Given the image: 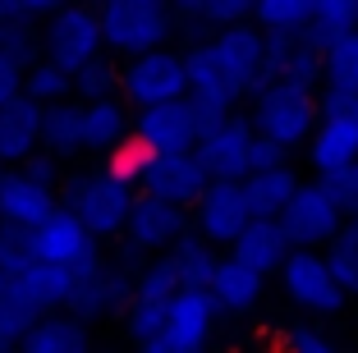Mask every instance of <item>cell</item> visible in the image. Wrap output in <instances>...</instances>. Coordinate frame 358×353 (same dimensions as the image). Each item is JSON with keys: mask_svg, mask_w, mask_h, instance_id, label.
I'll list each match as a JSON object with an SVG mask.
<instances>
[{"mask_svg": "<svg viewBox=\"0 0 358 353\" xmlns=\"http://www.w3.org/2000/svg\"><path fill=\"white\" fill-rule=\"evenodd\" d=\"M60 207L74 211L92 239H115V234H124L129 211H134V184H120L110 170L74 175V179H64Z\"/></svg>", "mask_w": 358, "mask_h": 353, "instance_id": "6da1fadb", "label": "cell"}, {"mask_svg": "<svg viewBox=\"0 0 358 353\" xmlns=\"http://www.w3.org/2000/svg\"><path fill=\"white\" fill-rule=\"evenodd\" d=\"M317 92L313 87H299V83H271L253 96V134L257 138H271L280 143L285 152L299 143H308L317 129Z\"/></svg>", "mask_w": 358, "mask_h": 353, "instance_id": "7a4b0ae2", "label": "cell"}, {"mask_svg": "<svg viewBox=\"0 0 358 353\" xmlns=\"http://www.w3.org/2000/svg\"><path fill=\"white\" fill-rule=\"evenodd\" d=\"M101 37L115 55H143L157 51L170 37L175 19H170L166 0H101Z\"/></svg>", "mask_w": 358, "mask_h": 353, "instance_id": "3957f363", "label": "cell"}, {"mask_svg": "<svg viewBox=\"0 0 358 353\" xmlns=\"http://www.w3.org/2000/svg\"><path fill=\"white\" fill-rule=\"evenodd\" d=\"M106 46L101 37V14L83 0H64L55 14H46V32H42V55L55 60L60 69H83L87 60H96Z\"/></svg>", "mask_w": 358, "mask_h": 353, "instance_id": "277c9868", "label": "cell"}, {"mask_svg": "<svg viewBox=\"0 0 358 353\" xmlns=\"http://www.w3.org/2000/svg\"><path fill=\"white\" fill-rule=\"evenodd\" d=\"M28 243H32V261H51V266H64L74 275H83L101 261L96 239L69 207H55L37 229H28Z\"/></svg>", "mask_w": 358, "mask_h": 353, "instance_id": "5b68a950", "label": "cell"}, {"mask_svg": "<svg viewBox=\"0 0 358 353\" xmlns=\"http://www.w3.org/2000/svg\"><path fill=\"white\" fill-rule=\"evenodd\" d=\"M120 87H124V101L129 106H161V101H179L189 96V73H184V55L166 51H143L120 69Z\"/></svg>", "mask_w": 358, "mask_h": 353, "instance_id": "8992f818", "label": "cell"}, {"mask_svg": "<svg viewBox=\"0 0 358 353\" xmlns=\"http://www.w3.org/2000/svg\"><path fill=\"white\" fill-rule=\"evenodd\" d=\"M280 284L285 294L308 312H322V317H336L340 308L349 303V294L340 289V280L331 275L327 252L322 248H294L280 266Z\"/></svg>", "mask_w": 358, "mask_h": 353, "instance_id": "52a82bcc", "label": "cell"}, {"mask_svg": "<svg viewBox=\"0 0 358 353\" xmlns=\"http://www.w3.org/2000/svg\"><path fill=\"white\" fill-rule=\"evenodd\" d=\"M134 280L138 275H129V266H106V261H96L92 271H83V275H74V294H69V317H78L83 326L101 322V317H124L129 303H134Z\"/></svg>", "mask_w": 358, "mask_h": 353, "instance_id": "ba28073f", "label": "cell"}, {"mask_svg": "<svg viewBox=\"0 0 358 353\" xmlns=\"http://www.w3.org/2000/svg\"><path fill=\"white\" fill-rule=\"evenodd\" d=\"M275 220H280L285 239L294 243V248H327L340 229H345V211L327 198L322 184H299V193L289 198V207Z\"/></svg>", "mask_w": 358, "mask_h": 353, "instance_id": "9c48e42d", "label": "cell"}, {"mask_svg": "<svg viewBox=\"0 0 358 353\" xmlns=\"http://www.w3.org/2000/svg\"><path fill=\"white\" fill-rule=\"evenodd\" d=\"M193 229H198L207 243H234L239 239V229L253 220V211H248V202H243V188L234 184V179H211L207 188H202V198L193 202Z\"/></svg>", "mask_w": 358, "mask_h": 353, "instance_id": "30bf717a", "label": "cell"}, {"mask_svg": "<svg viewBox=\"0 0 358 353\" xmlns=\"http://www.w3.org/2000/svg\"><path fill=\"white\" fill-rule=\"evenodd\" d=\"M253 138H257L253 124L239 120V115H230V120L211 124L207 134L198 138L193 156H198V166L207 170V179H234V184H239V179L248 175V147H253Z\"/></svg>", "mask_w": 358, "mask_h": 353, "instance_id": "8fae6325", "label": "cell"}, {"mask_svg": "<svg viewBox=\"0 0 358 353\" xmlns=\"http://www.w3.org/2000/svg\"><path fill=\"white\" fill-rule=\"evenodd\" d=\"M134 134L152 147V152H193L202 138L198 115H193L189 96L179 101H161V106H143L134 120Z\"/></svg>", "mask_w": 358, "mask_h": 353, "instance_id": "7c38bea8", "label": "cell"}, {"mask_svg": "<svg viewBox=\"0 0 358 353\" xmlns=\"http://www.w3.org/2000/svg\"><path fill=\"white\" fill-rule=\"evenodd\" d=\"M189 229V211L175 207L166 198H134V211H129V225H124V239H129V252H161Z\"/></svg>", "mask_w": 358, "mask_h": 353, "instance_id": "4fadbf2b", "label": "cell"}, {"mask_svg": "<svg viewBox=\"0 0 358 353\" xmlns=\"http://www.w3.org/2000/svg\"><path fill=\"white\" fill-rule=\"evenodd\" d=\"M207 184L211 179H207V170L198 166L193 152H157L152 166H148V175H143V193L166 198V202H175V207H184V211L202 198Z\"/></svg>", "mask_w": 358, "mask_h": 353, "instance_id": "5bb4252c", "label": "cell"}, {"mask_svg": "<svg viewBox=\"0 0 358 353\" xmlns=\"http://www.w3.org/2000/svg\"><path fill=\"white\" fill-rule=\"evenodd\" d=\"M211 46H216V60H221L225 83H230L239 96H253L257 69H262V28H253V23L216 28Z\"/></svg>", "mask_w": 358, "mask_h": 353, "instance_id": "9a60e30c", "label": "cell"}, {"mask_svg": "<svg viewBox=\"0 0 358 353\" xmlns=\"http://www.w3.org/2000/svg\"><path fill=\"white\" fill-rule=\"evenodd\" d=\"M216 317H221V308H216L211 289H179L166 312V335L184 353H202L211 331H216Z\"/></svg>", "mask_w": 358, "mask_h": 353, "instance_id": "2e32d148", "label": "cell"}, {"mask_svg": "<svg viewBox=\"0 0 358 353\" xmlns=\"http://www.w3.org/2000/svg\"><path fill=\"white\" fill-rule=\"evenodd\" d=\"M55 207H60V198H55L51 184H32L23 170H5V179H0V225L37 229Z\"/></svg>", "mask_w": 358, "mask_h": 353, "instance_id": "e0dca14e", "label": "cell"}, {"mask_svg": "<svg viewBox=\"0 0 358 353\" xmlns=\"http://www.w3.org/2000/svg\"><path fill=\"white\" fill-rule=\"evenodd\" d=\"M10 294H19L28 308H37L42 317L69 308V294H74V271L51 266V261H28L10 280Z\"/></svg>", "mask_w": 358, "mask_h": 353, "instance_id": "ac0fdd59", "label": "cell"}, {"mask_svg": "<svg viewBox=\"0 0 358 353\" xmlns=\"http://www.w3.org/2000/svg\"><path fill=\"white\" fill-rule=\"evenodd\" d=\"M289 252H294V243L285 239L280 220H257V216L248 220V225L239 229V239L230 243V257H239L243 266L262 271V275H271V271H280Z\"/></svg>", "mask_w": 358, "mask_h": 353, "instance_id": "d6986e66", "label": "cell"}, {"mask_svg": "<svg viewBox=\"0 0 358 353\" xmlns=\"http://www.w3.org/2000/svg\"><path fill=\"white\" fill-rule=\"evenodd\" d=\"M42 147V101L19 96L0 110V166H19Z\"/></svg>", "mask_w": 358, "mask_h": 353, "instance_id": "ffe728a7", "label": "cell"}, {"mask_svg": "<svg viewBox=\"0 0 358 353\" xmlns=\"http://www.w3.org/2000/svg\"><path fill=\"white\" fill-rule=\"evenodd\" d=\"M308 161L317 166V175L358 161V124L349 120V115H327V120H317L313 138H308Z\"/></svg>", "mask_w": 358, "mask_h": 353, "instance_id": "44dd1931", "label": "cell"}, {"mask_svg": "<svg viewBox=\"0 0 358 353\" xmlns=\"http://www.w3.org/2000/svg\"><path fill=\"white\" fill-rule=\"evenodd\" d=\"M134 134V120H129V101L120 96H96L83 101V152H110L124 138Z\"/></svg>", "mask_w": 358, "mask_h": 353, "instance_id": "7402d4cb", "label": "cell"}, {"mask_svg": "<svg viewBox=\"0 0 358 353\" xmlns=\"http://www.w3.org/2000/svg\"><path fill=\"white\" fill-rule=\"evenodd\" d=\"M239 188H243V202H248V211H253L257 220H275L285 207H289V198L299 193V175L289 166L253 170V175L239 179Z\"/></svg>", "mask_w": 358, "mask_h": 353, "instance_id": "603a6c76", "label": "cell"}, {"mask_svg": "<svg viewBox=\"0 0 358 353\" xmlns=\"http://www.w3.org/2000/svg\"><path fill=\"white\" fill-rule=\"evenodd\" d=\"M262 284H266V275L243 266L239 257H221V266L211 275V294H216L221 312H253L262 303Z\"/></svg>", "mask_w": 358, "mask_h": 353, "instance_id": "cb8c5ba5", "label": "cell"}, {"mask_svg": "<svg viewBox=\"0 0 358 353\" xmlns=\"http://www.w3.org/2000/svg\"><path fill=\"white\" fill-rule=\"evenodd\" d=\"M166 261L175 266L179 289H211V275H216V266H221L216 243H207L198 229H193V234L184 229V234L166 248Z\"/></svg>", "mask_w": 358, "mask_h": 353, "instance_id": "d4e9b609", "label": "cell"}, {"mask_svg": "<svg viewBox=\"0 0 358 353\" xmlns=\"http://www.w3.org/2000/svg\"><path fill=\"white\" fill-rule=\"evenodd\" d=\"M42 152H51L55 161L83 152V101H51L42 106Z\"/></svg>", "mask_w": 358, "mask_h": 353, "instance_id": "484cf974", "label": "cell"}, {"mask_svg": "<svg viewBox=\"0 0 358 353\" xmlns=\"http://www.w3.org/2000/svg\"><path fill=\"white\" fill-rule=\"evenodd\" d=\"M14 353H87V326L69 312H51L23 335Z\"/></svg>", "mask_w": 358, "mask_h": 353, "instance_id": "4316f807", "label": "cell"}, {"mask_svg": "<svg viewBox=\"0 0 358 353\" xmlns=\"http://www.w3.org/2000/svg\"><path fill=\"white\" fill-rule=\"evenodd\" d=\"M354 28H358V0H317L303 37L327 51L336 37H345V32H354Z\"/></svg>", "mask_w": 358, "mask_h": 353, "instance_id": "83f0119b", "label": "cell"}, {"mask_svg": "<svg viewBox=\"0 0 358 353\" xmlns=\"http://www.w3.org/2000/svg\"><path fill=\"white\" fill-rule=\"evenodd\" d=\"M322 87H336V92H358V28L336 37V42L322 51Z\"/></svg>", "mask_w": 358, "mask_h": 353, "instance_id": "f1b7e54d", "label": "cell"}, {"mask_svg": "<svg viewBox=\"0 0 358 353\" xmlns=\"http://www.w3.org/2000/svg\"><path fill=\"white\" fill-rule=\"evenodd\" d=\"M184 73H189V92H234V87L225 83L221 60H216V46L211 42H193L189 51H184Z\"/></svg>", "mask_w": 358, "mask_h": 353, "instance_id": "f546056e", "label": "cell"}, {"mask_svg": "<svg viewBox=\"0 0 358 353\" xmlns=\"http://www.w3.org/2000/svg\"><path fill=\"white\" fill-rule=\"evenodd\" d=\"M74 92V73L69 69H60L55 60H37L28 73H23V96H32V101H42V106H51V101H64V96Z\"/></svg>", "mask_w": 358, "mask_h": 353, "instance_id": "4dcf8cb0", "label": "cell"}, {"mask_svg": "<svg viewBox=\"0 0 358 353\" xmlns=\"http://www.w3.org/2000/svg\"><path fill=\"white\" fill-rule=\"evenodd\" d=\"M0 60L32 69L42 60V37L32 32V19H0Z\"/></svg>", "mask_w": 358, "mask_h": 353, "instance_id": "1f68e13d", "label": "cell"}, {"mask_svg": "<svg viewBox=\"0 0 358 353\" xmlns=\"http://www.w3.org/2000/svg\"><path fill=\"white\" fill-rule=\"evenodd\" d=\"M317 0H257L253 19L262 32H303Z\"/></svg>", "mask_w": 358, "mask_h": 353, "instance_id": "d6a6232c", "label": "cell"}, {"mask_svg": "<svg viewBox=\"0 0 358 353\" xmlns=\"http://www.w3.org/2000/svg\"><path fill=\"white\" fill-rule=\"evenodd\" d=\"M152 156H157V152H152L143 138L129 134L120 147H110V152H106V170H110L120 184H143V175H148V166H152Z\"/></svg>", "mask_w": 358, "mask_h": 353, "instance_id": "836d02e7", "label": "cell"}, {"mask_svg": "<svg viewBox=\"0 0 358 353\" xmlns=\"http://www.w3.org/2000/svg\"><path fill=\"white\" fill-rule=\"evenodd\" d=\"M37 322H42V312L28 308L19 294L5 289V298H0V353H14L23 344V335H28Z\"/></svg>", "mask_w": 358, "mask_h": 353, "instance_id": "e575fe53", "label": "cell"}, {"mask_svg": "<svg viewBox=\"0 0 358 353\" xmlns=\"http://www.w3.org/2000/svg\"><path fill=\"white\" fill-rule=\"evenodd\" d=\"M120 87V69L106 55H96V60H87L83 69H74V96L78 101H96V96H115Z\"/></svg>", "mask_w": 358, "mask_h": 353, "instance_id": "d590c367", "label": "cell"}, {"mask_svg": "<svg viewBox=\"0 0 358 353\" xmlns=\"http://www.w3.org/2000/svg\"><path fill=\"white\" fill-rule=\"evenodd\" d=\"M179 294V275H175V266H170L166 257H157L143 275L134 280V298L138 303H170Z\"/></svg>", "mask_w": 358, "mask_h": 353, "instance_id": "8d00e7d4", "label": "cell"}, {"mask_svg": "<svg viewBox=\"0 0 358 353\" xmlns=\"http://www.w3.org/2000/svg\"><path fill=\"white\" fill-rule=\"evenodd\" d=\"M280 83H299V87H317L322 83V46H313L303 32L294 37V51H289V64H285Z\"/></svg>", "mask_w": 358, "mask_h": 353, "instance_id": "74e56055", "label": "cell"}, {"mask_svg": "<svg viewBox=\"0 0 358 353\" xmlns=\"http://www.w3.org/2000/svg\"><path fill=\"white\" fill-rule=\"evenodd\" d=\"M327 266H331V275L340 280V289L358 294V243L349 239V229H340L336 239L327 243Z\"/></svg>", "mask_w": 358, "mask_h": 353, "instance_id": "f35d334b", "label": "cell"}, {"mask_svg": "<svg viewBox=\"0 0 358 353\" xmlns=\"http://www.w3.org/2000/svg\"><path fill=\"white\" fill-rule=\"evenodd\" d=\"M166 312H170V303H129V312H124V335L134 344H148L152 335H161L166 331Z\"/></svg>", "mask_w": 358, "mask_h": 353, "instance_id": "ab89813d", "label": "cell"}, {"mask_svg": "<svg viewBox=\"0 0 358 353\" xmlns=\"http://www.w3.org/2000/svg\"><path fill=\"white\" fill-rule=\"evenodd\" d=\"M317 184L327 188V198L345 211V220L358 216V161H349V166H340V170H327V175H317Z\"/></svg>", "mask_w": 358, "mask_h": 353, "instance_id": "60d3db41", "label": "cell"}, {"mask_svg": "<svg viewBox=\"0 0 358 353\" xmlns=\"http://www.w3.org/2000/svg\"><path fill=\"white\" fill-rule=\"evenodd\" d=\"M28 261H32L28 229H19V225H0V271H5V280H14V275H19Z\"/></svg>", "mask_w": 358, "mask_h": 353, "instance_id": "b9f144b4", "label": "cell"}, {"mask_svg": "<svg viewBox=\"0 0 358 353\" xmlns=\"http://www.w3.org/2000/svg\"><path fill=\"white\" fill-rule=\"evenodd\" d=\"M257 0H207V10H202V23L207 28H230V23H248Z\"/></svg>", "mask_w": 358, "mask_h": 353, "instance_id": "7bdbcfd3", "label": "cell"}, {"mask_svg": "<svg viewBox=\"0 0 358 353\" xmlns=\"http://www.w3.org/2000/svg\"><path fill=\"white\" fill-rule=\"evenodd\" d=\"M285 353H340L317 326H289L285 331Z\"/></svg>", "mask_w": 358, "mask_h": 353, "instance_id": "ee69618b", "label": "cell"}, {"mask_svg": "<svg viewBox=\"0 0 358 353\" xmlns=\"http://www.w3.org/2000/svg\"><path fill=\"white\" fill-rule=\"evenodd\" d=\"M19 170L32 179V184H51V188L60 184V161H55L51 152H42V147H37L32 156H23V161H19Z\"/></svg>", "mask_w": 358, "mask_h": 353, "instance_id": "f6af8a7d", "label": "cell"}, {"mask_svg": "<svg viewBox=\"0 0 358 353\" xmlns=\"http://www.w3.org/2000/svg\"><path fill=\"white\" fill-rule=\"evenodd\" d=\"M64 0H0V19H46Z\"/></svg>", "mask_w": 358, "mask_h": 353, "instance_id": "bcb514c9", "label": "cell"}, {"mask_svg": "<svg viewBox=\"0 0 358 353\" xmlns=\"http://www.w3.org/2000/svg\"><path fill=\"white\" fill-rule=\"evenodd\" d=\"M285 166V147L271 143V138H253V147H248V175L253 170H275Z\"/></svg>", "mask_w": 358, "mask_h": 353, "instance_id": "7dc6e473", "label": "cell"}, {"mask_svg": "<svg viewBox=\"0 0 358 353\" xmlns=\"http://www.w3.org/2000/svg\"><path fill=\"white\" fill-rule=\"evenodd\" d=\"M23 73H28V69H19V64H10V60H0V110L23 96Z\"/></svg>", "mask_w": 358, "mask_h": 353, "instance_id": "c3c4849f", "label": "cell"}, {"mask_svg": "<svg viewBox=\"0 0 358 353\" xmlns=\"http://www.w3.org/2000/svg\"><path fill=\"white\" fill-rule=\"evenodd\" d=\"M166 5H170V19H175L179 28H207V23H202L207 0H166Z\"/></svg>", "mask_w": 358, "mask_h": 353, "instance_id": "681fc988", "label": "cell"}, {"mask_svg": "<svg viewBox=\"0 0 358 353\" xmlns=\"http://www.w3.org/2000/svg\"><path fill=\"white\" fill-rule=\"evenodd\" d=\"M138 353H184V349H179V344L170 340L166 331H161V335H152L148 344H138Z\"/></svg>", "mask_w": 358, "mask_h": 353, "instance_id": "f907efd6", "label": "cell"}, {"mask_svg": "<svg viewBox=\"0 0 358 353\" xmlns=\"http://www.w3.org/2000/svg\"><path fill=\"white\" fill-rule=\"evenodd\" d=\"M345 229H349V239L358 243V216H349V220H345Z\"/></svg>", "mask_w": 358, "mask_h": 353, "instance_id": "816d5d0a", "label": "cell"}, {"mask_svg": "<svg viewBox=\"0 0 358 353\" xmlns=\"http://www.w3.org/2000/svg\"><path fill=\"white\" fill-rule=\"evenodd\" d=\"M345 115H349V120L358 124V92H354V101H349V110H345Z\"/></svg>", "mask_w": 358, "mask_h": 353, "instance_id": "f5cc1de1", "label": "cell"}, {"mask_svg": "<svg viewBox=\"0 0 358 353\" xmlns=\"http://www.w3.org/2000/svg\"><path fill=\"white\" fill-rule=\"evenodd\" d=\"M5 289H10V280H5V275H0V298H5Z\"/></svg>", "mask_w": 358, "mask_h": 353, "instance_id": "db71d44e", "label": "cell"}, {"mask_svg": "<svg viewBox=\"0 0 358 353\" xmlns=\"http://www.w3.org/2000/svg\"><path fill=\"white\" fill-rule=\"evenodd\" d=\"M87 353H106V349H87Z\"/></svg>", "mask_w": 358, "mask_h": 353, "instance_id": "11a10c76", "label": "cell"}, {"mask_svg": "<svg viewBox=\"0 0 358 353\" xmlns=\"http://www.w3.org/2000/svg\"><path fill=\"white\" fill-rule=\"evenodd\" d=\"M0 179H5V170H0Z\"/></svg>", "mask_w": 358, "mask_h": 353, "instance_id": "9f6ffc18", "label": "cell"}, {"mask_svg": "<svg viewBox=\"0 0 358 353\" xmlns=\"http://www.w3.org/2000/svg\"><path fill=\"white\" fill-rule=\"evenodd\" d=\"M83 5H87V0H83Z\"/></svg>", "mask_w": 358, "mask_h": 353, "instance_id": "6f0895ef", "label": "cell"}]
</instances>
